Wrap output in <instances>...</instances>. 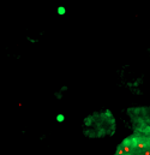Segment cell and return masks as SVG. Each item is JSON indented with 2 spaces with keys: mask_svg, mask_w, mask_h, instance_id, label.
Masks as SVG:
<instances>
[{
  "mask_svg": "<svg viewBox=\"0 0 150 155\" xmlns=\"http://www.w3.org/2000/svg\"><path fill=\"white\" fill-rule=\"evenodd\" d=\"M65 119H66V117H65V114H63V113H59V114H57V117H55L57 123H64Z\"/></svg>",
  "mask_w": 150,
  "mask_h": 155,
  "instance_id": "cell-4",
  "label": "cell"
},
{
  "mask_svg": "<svg viewBox=\"0 0 150 155\" xmlns=\"http://www.w3.org/2000/svg\"><path fill=\"white\" fill-rule=\"evenodd\" d=\"M66 12H67V10H66V7H65V6L60 5V6H58V7H57V13H58L59 16H65V15H66Z\"/></svg>",
  "mask_w": 150,
  "mask_h": 155,
  "instance_id": "cell-2",
  "label": "cell"
},
{
  "mask_svg": "<svg viewBox=\"0 0 150 155\" xmlns=\"http://www.w3.org/2000/svg\"><path fill=\"white\" fill-rule=\"evenodd\" d=\"M66 90H67V87H63V88H60L59 91L55 94V96H57L58 99H61V97H63V94H64Z\"/></svg>",
  "mask_w": 150,
  "mask_h": 155,
  "instance_id": "cell-3",
  "label": "cell"
},
{
  "mask_svg": "<svg viewBox=\"0 0 150 155\" xmlns=\"http://www.w3.org/2000/svg\"><path fill=\"white\" fill-rule=\"evenodd\" d=\"M116 132V120L111 110L94 112L83 120V134L90 138L112 137Z\"/></svg>",
  "mask_w": 150,
  "mask_h": 155,
  "instance_id": "cell-1",
  "label": "cell"
}]
</instances>
